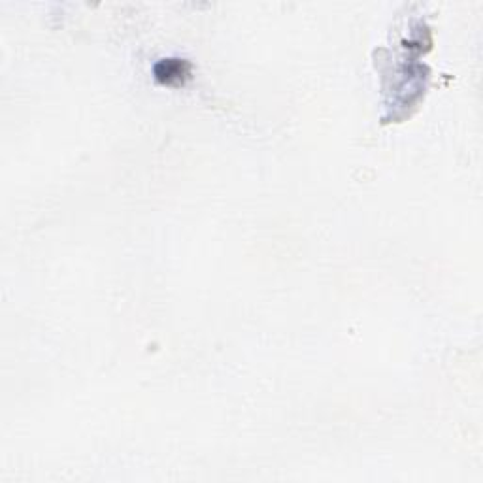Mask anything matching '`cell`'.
I'll list each match as a JSON object with an SVG mask.
<instances>
[{"label": "cell", "mask_w": 483, "mask_h": 483, "mask_svg": "<svg viewBox=\"0 0 483 483\" xmlns=\"http://www.w3.org/2000/svg\"><path fill=\"white\" fill-rule=\"evenodd\" d=\"M187 63L184 61H174V59H168V61H161L157 66H155V74L159 77L161 82L174 83L184 80V76L187 74Z\"/></svg>", "instance_id": "obj_1"}]
</instances>
